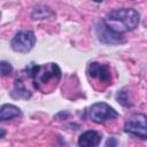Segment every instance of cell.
<instances>
[{
    "label": "cell",
    "mask_w": 147,
    "mask_h": 147,
    "mask_svg": "<svg viewBox=\"0 0 147 147\" xmlns=\"http://www.w3.org/2000/svg\"><path fill=\"white\" fill-rule=\"evenodd\" d=\"M29 77L32 78L37 90L42 93H49V91L57 85L61 78V70L56 63H47L44 65L33 64L29 69Z\"/></svg>",
    "instance_id": "obj_1"
},
{
    "label": "cell",
    "mask_w": 147,
    "mask_h": 147,
    "mask_svg": "<svg viewBox=\"0 0 147 147\" xmlns=\"http://www.w3.org/2000/svg\"><path fill=\"white\" fill-rule=\"evenodd\" d=\"M140 22L139 13L133 8H119L107 14L103 23L117 33L134 30Z\"/></svg>",
    "instance_id": "obj_2"
},
{
    "label": "cell",
    "mask_w": 147,
    "mask_h": 147,
    "mask_svg": "<svg viewBox=\"0 0 147 147\" xmlns=\"http://www.w3.org/2000/svg\"><path fill=\"white\" fill-rule=\"evenodd\" d=\"M88 117L94 123H103L106 121L116 119L118 113L106 102H96L90 107Z\"/></svg>",
    "instance_id": "obj_3"
},
{
    "label": "cell",
    "mask_w": 147,
    "mask_h": 147,
    "mask_svg": "<svg viewBox=\"0 0 147 147\" xmlns=\"http://www.w3.org/2000/svg\"><path fill=\"white\" fill-rule=\"evenodd\" d=\"M36 44L34 32L31 30H23L15 34V37L10 41V47L13 51L18 53H28L30 52Z\"/></svg>",
    "instance_id": "obj_4"
},
{
    "label": "cell",
    "mask_w": 147,
    "mask_h": 147,
    "mask_svg": "<svg viewBox=\"0 0 147 147\" xmlns=\"http://www.w3.org/2000/svg\"><path fill=\"white\" fill-rule=\"evenodd\" d=\"M124 131L132 136H136L142 140L147 138V127H146V115L145 114H134L124 124Z\"/></svg>",
    "instance_id": "obj_5"
},
{
    "label": "cell",
    "mask_w": 147,
    "mask_h": 147,
    "mask_svg": "<svg viewBox=\"0 0 147 147\" xmlns=\"http://www.w3.org/2000/svg\"><path fill=\"white\" fill-rule=\"evenodd\" d=\"M95 33L98 36V39L103 42V44H109V45H115V44H121L124 41V38L122 33H117L109 29L103 21L99 22L95 25Z\"/></svg>",
    "instance_id": "obj_6"
},
{
    "label": "cell",
    "mask_w": 147,
    "mask_h": 147,
    "mask_svg": "<svg viewBox=\"0 0 147 147\" xmlns=\"http://www.w3.org/2000/svg\"><path fill=\"white\" fill-rule=\"evenodd\" d=\"M87 72H88V76L91 78L98 79L99 83L109 84L111 82L110 69L106 64H101V63H98V62H92L88 65Z\"/></svg>",
    "instance_id": "obj_7"
},
{
    "label": "cell",
    "mask_w": 147,
    "mask_h": 147,
    "mask_svg": "<svg viewBox=\"0 0 147 147\" xmlns=\"http://www.w3.org/2000/svg\"><path fill=\"white\" fill-rule=\"evenodd\" d=\"M101 141V134L96 131L88 130L82 133L78 138V146L80 147H95Z\"/></svg>",
    "instance_id": "obj_8"
},
{
    "label": "cell",
    "mask_w": 147,
    "mask_h": 147,
    "mask_svg": "<svg viewBox=\"0 0 147 147\" xmlns=\"http://www.w3.org/2000/svg\"><path fill=\"white\" fill-rule=\"evenodd\" d=\"M21 115H22L21 109L14 105L7 103V105H3L2 107H0V122L9 121V119H13Z\"/></svg>",
    "instance_id": "obj_9"
},
{
    "label": "cell",
    "mask_w": 147,
    "mask_h": 147,
    "mask_svg": "<svg viewBox=\"0 0 147 147\" xmlns=\"http://www.w3.org/2000/svg\"><path fill=\"white\" fill-rule=\"evenodd\" d=\"M10 95L14 99H29L31 96V93L28 91V88L25 87L22 79H16L15 80V87H14L13 92L10 93Z\"/></svg>",
    "instance_id": "obj_10"
},
{
    "label": "cell",
    "mask_w": 147,
    "mask_h": 147,
    "mask_svg": "<svg viewBox=\"0 0 147 147\" xmlns=\"http://www.w3.org/2000/svg\"><path fill=\"white\" fill-rule=\"evenodd\" d=\"M48 15H53V13H52V10L48 7H45V6L36 7L34 10H33V13H32V17L36 18V20L46 18Z\"/></svg>",
    "instance_id": "obj_11"
},
{
    "label": "cell",
    "mask_w": 147,
    "mask_h": 147,
    "mask_svg": "<svg viewBox=\"0 0 147 147\" xmlns=\"http://www.w3.org/2000/svg\"><path fill=\"white\" fill-rule=\"evenodd\" d=\"M116 100L118 101V103H121L123 107H132V101L131 99L129 98V93L125 92V91H119L117 94H116Z\"/></svg>",
    "instance_id": "obj_12"
},
{
    "label": "cell",
    "mask_w": 147,
    "mask_h": 147,
    "mask_svg": "<svg viewBox=\"0 0 147 147\" xmlns=\"http://www.w3.org/2000/svg\"><path fill=\"white\" fill-rule=\"evenodd\" d=\"M13 72V67L7 61H0V75L1 76H9Z\"/></svg>",
    "instance_id": "obj_13"
},
{
    "label": "cell",
    "mask_w": 147,
    "mask_h": 147,
    "mask_svg": "<svg viewBox=\"0 0 147 147\" xmlns=\"http://www.w3.org/2000/svg\"><path fill=\"white\" fill-rule=\"evenodd\" d=\"M117 145V140L115 138H109L106 142V146H116Z\"/></svg>",
    "instance_id": "obj_14"
},
{
    "label": "cell",
    "mask_w": 147,
    "mask_h": 147,
    "mask_svg": "<svg viewBox=\"0 0 147 147\" xmlns=\"http://www.w3.org/2000/svg\"><path fill=\"white\" fill-rule=\"evenodd\" d=\"M5 134H6V131H5V129H2V127H0V138H2V137H5Z\"/></svg>",
    "instance_id": "obj_15"
},
{
    "label": "cell",
    "mask_w": 147,
    "mask_h": 147,
    "mask_svg": "<svg viewBox=\"0 0 147 147\" xmlns=\"http://www.w3.org/2000/svg\"><path fill=\"white\" fill-rule=\"evenodd\" d=\"M93 1H95V2H101L102 0H93Z\"/></svg>",
    "instance_id": "obj_16"
}]
</instances>
